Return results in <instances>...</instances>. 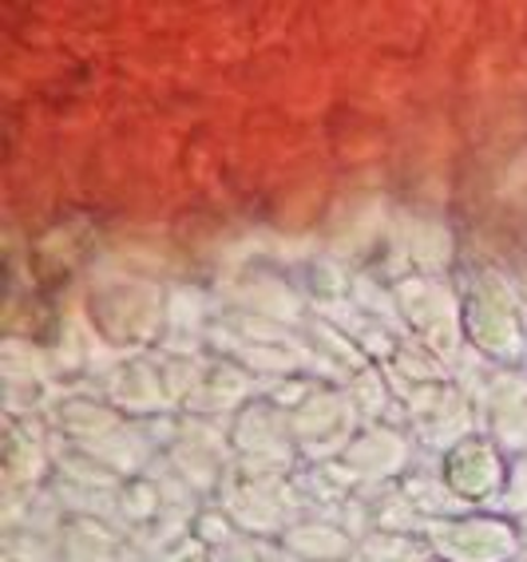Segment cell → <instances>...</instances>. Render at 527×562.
I'll use <instances>...</instances> for the list:
<instances>
[{
    "label": "cell",
    "instance_id": "cell-1",
    "mask_svg": "<svg viewBox=\"0 0 527 562\" xmlns=\"http://www.w3.org/2000/svg\"><path fill=\"white\" fill-rule=\"evenodd\" d=\"M421 535L436 562H516L524 551L519 519L512 515H436L425 522Z\"/></svg>",
    "mask_w": 527,
    "mask_h": 562
},
{
    "label": "cell",
    "instance_id": "cell-2",
    "mask_svg": "<svg viewBox=\"0 0 527 562\" xmlns=\"http://www.w3.org/2000/svg\"><path fill=\"white\" fill-rule=\"evenodd\" d=\"M440 480H445L448 495L457 503H487L504 495L507 483V460L492 436H464L440 456Z\"/></svg>",
    "mask_w": 527,
    "mask_h": 562
},
{
    "label": "cell",
    "instance_id": "cell-3",
    "mask_svg": "<svg viewBox=\"0 0 527 562\" xmlns=\"http://www.w3.org/2000/svg\"><path fill=\"white\" fill-rule=\"evenodd\" d=\"M294 443L310 456H341L354 443V401L341 392H317L290 412Z\"/></svg>",
    "mask_w": 527,
    "mask_h": 562
},
{
    "label": "cell",
    "instance_id": "cell-4",
    "mask_svg": "<svg viewBox=\"0 0 527 562\" xmlns=\"http://www.w3.org/2000/svg\"><path fill=\"white\" fill-rule=\"evenodd\" d=\"M341 463L354 480H393L405 472L408 440L393 428H369V432L354 436V443L341 452Z\"/></svg>",
    "mask_w": 527,
    "mask_h": 562
},
{
    "label": "cell",
    "instance_id": "cell-5",
    "mask_svg": "<svg viewBox=\"0 0 527 562\" xmlns=\"http://www.w3.org/2000/svg\"><path fill=\"white\" fill-rule=\"evenodd\" d=\"M487 420L496 428L492 440L512 452H527V381L519 376H500L492 396H487Z\"/></svg>",
    "mask_w": 527,
    "mask_h": 562
},
{
    "label": "cell",
    "instance_id": "cell-6",
    "mask_svg": "<svg viewBox=\"0 0 527 562\" xmlns=\"http://www.w3.org/2000/svg\"><path fill=\"white\" fill-rule=\"evenodd\" d=\"M349 562H436V554L428 551L425 535L413 539L401 531H373L357 542Z\"/></svg>",
    "mask_w": 527,
    "mask_h": 562
},
{
    "label": "cell",
    "instance_id": "cell-7",
    "mask_svg": "<svg viewBox=\"0 0 527 562\" xmlns=\"http://www.w3.org/2000/svg\"><path fill=\"white\" fill-rule=\"evenodd\" d=\"M500 499L507 503V515H512V519H519V515L527 512V460H516L507 468V483Z\"/></svg>",
    "mask_w": 527,
    "mask_h": 562
},
{
    "label": "cell",
    "instance_id": "cell-8",
    "mask_svg": "<svg viewBox=\"0 0 527 562\" xmlns=\"http://www.w3.org/2000/svg\"><path fill=\"white\" fill-rule=\"evenodd\" d=\"M183 562H211V559H206V554H194V559H191V554H187Z\"/></svg>",
    "mask_w": 527,
    "mask_h": 562
}]
</instances>
